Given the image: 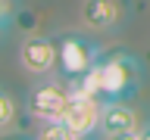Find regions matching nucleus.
Returning <instances> with one entry per match:
<instances>
[{
    "mask_svg": "<svg viewBox=\"0 0 150 140\" xmlns=\"http://www.w3.org/2000/svg\"><path fill=\"white\" fill-rule=\"evenodd\" d=\"M141 75H144V69H141L138 56L116 50V53L100 56L81 81H69V84L78 87V90L94 93V97H100L106 103V100H128L141 87Z\"/></svg>",
    "mask_w": 150,
    "mask_h": 140,
    "instance_id": "nucleus-1",
    "label": "nucleus"
},
{
    "mask_svg": "<svg viewBox=\"0 0 150 140\" xmlns=\"http://www.w3.org/2000/svg\"><path fill=\"white\" fill-rule=\"evenodd\" d=\"M69 100H72V84L66 81L63 75L59 78L44 75V78H38L31 84L25 109H28V115L35 121H56V118H63Z\"/></svg>",
    "mask_w": 150,
    "mask_h": 140,
    "instance_id": "nucleus-2",
    "label": "nucleus"
},
{
    "mask_svg": "<svg viewBox=\"0 0 150 140\" xmlns=\"http://www.w3.org/2000/svg\"><path fill=\"white\" fill-rule=\"evenodd\" d=\"M59 47V75L66 81H81L84 75L94 69V62L100 59V47L97 41L78 34V31H69L56 41Z\"/></svg>",
    "mask_w": 150,
    "mask_h": 140,
    "instance_id": "nucleus-3",
    "label": "nucleus"
},
{
    "mask_svg": "<svg viewBox=\"0 0 150 140\" xmlns=\"http://www.w3.org/2000/svg\"><path fill=\"white\" fill-rule=\"evenodd\" d=\"M63 121L78 134L81 140H91L94 134H100V121H103V100L94 97L88 90L72 87V100L63 112Z\"/></svg>",
    "mask_w": 150,
    "mask_h": 140,
    "instance_id": "nucleus-4",
    "label": "nucleus"
},
{
    "mask_svg": "<svg viewBox=\"0 0 150 140\" xmlns=\"http://www.w3.org/2000/svg\"><path fill=\"white\" fill-rule=\"evenodd\" d=\"M19 65L28 75H35V78L59 72V47H56V41L53 37H44V34L25 37L19 44Z\"/></svg>",
    "mask_w": 150,
    "mask_h": 140,
    "instance_id": "nucleus-5",
    "label": "nucleus"
},
{
    "mask_svg": "<svg viewBox=\"0 0 150 140\" xmlns=\"http://www.w3.org/2000/svg\"><path fill=\"white\" fill-rule=\"evenodd\" d=\"M141 112L125 100H106L103 103V121H100V134L106 140L110 137H125L141 131Z\"/></svg>",
    "mask_w": 150,
    "mask_h": 140,
    "instance_id": "nucleus-6",
    "label": "nucleus"
},
{
    "mask_svg": "<svg viewBox=\"0 0 150 140\" xmlns=\"http://www.w3.org/2000/svg\"><path fill=\"white\" fill-rule=\"evenodd\" d=\"M81 22L91 31H116L122 22L119 0H81Z\"/></svg>",
    "mask_w": 150,
    "mask_h": 140,
    "instance_id": "nucleus-7",
    "label": "nucleus"
},
{
    "mask_svg": "<svg viewBox=\"0 0 150 140\" xmlns=\"http://www.w3.org/2000/svg\"><path fill=\"white\" fill-rule=\"evenodd\" d=\"M35 140H81V137H78L63 118H56V121H38Z\"/></svg>",
    "mask_w": 150,
    "mask_h": 140,
    "instance_id": "nucleus-8",
    "label": "nucleus"
},
{
    "mask_svg": "<svg viewBox=\"0 0 150 140\" xmlns=\"http://www.w3.org/2000/svg\"><path fill=\"white\" fill-rule=\"evenodd\" d=\"M0 125H3V131H9L16 125V100H13V93L6 87L0 93Z\"/></svg>",
    "mask_w": 150,
    "mask_h": 140,
    "instance_id": "nucleus-9",
    "label": "nucleus"
},
{
    "mask_svg": "<svg viewBox=\"0 0 150 140\" xmlns=\"http://www.w3.org/2000/svg\"><path fill=\"white\" fill-rule=\"evenodd\" d=\"M9 13H13V0H3V25H9Z\"/></svg>",
    "mask_w": 150,
    "mask_h": 140,
    "instance_id": "nucleus-10",
    "label": "nucleus"
},
{
    "mask_svg": "<svg viewBox=\"0 0 150 140\" xmlns=\"http://www.w3.org/2000/svg\"><path fill=\"white\" fill-rule=\"evenodd\" d=\"M141 140H150V125H144V128H141Z\"/></svg>",
    "mask_w": 150,
    "mask_h": 140,
    "instance_id": "nucleus-11",
    "label": "nucleus"
},
{
    "mask_svg": "<svg viewBox=\"0 0 150 140\" xmlns=\"http://www.w3.org/2000/svg\"><path fill=\"white\" fill-rule=\"evenodd\" d=\"M6 140H22V137H6Z\"/></svg>",
    "mask_w": 150,
    "mask_h": 140,
    "instance_id": "nucleus-12",
    "label": "nucleus"
}]
</instances>
